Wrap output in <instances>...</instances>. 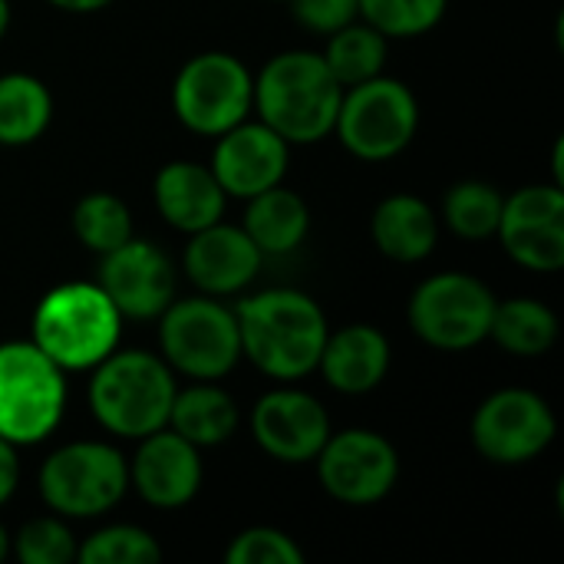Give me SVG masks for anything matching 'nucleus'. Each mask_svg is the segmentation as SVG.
<instances>
[{
    "instance_id": "1",
    "label": "nucleus",
    "mask_w": 564,
    "mask_h": 564,
    "mask_svg": "<svg viewBox=\"0 0 564 564\" xmlns=\"http://www.w3.org/2000/svg\"><path fill=\"white\" fill-rule=\"evenodd\" d=\"M235 317L241 354H248L261 373L274 380H301L317 370L327 340V317L314 297L291 288H274L248 297Z\"/></svg>"
},
{
    "instance_id": "2",
    "label": "nucleus",
    "mask_w": 564,
    "mask_h": 564,
    "mask_svg": "<svg viewBox=\"0 0 564 564\" xmlns=\"http://www.w3.org/2000/svg\"><path fill=\"white\" fill-rule=\"evenodd\" d=\"M344 86L321 53L288 50L264 63L254 79V106L261 122L284 142H317L334 132Z\"/></svg>"
},
{
    "instance_id": "3",
    "label": "nucleus",
    "mask_w": 564,
    "mask_h": 564,
    "mask_svg": "<svg viewBox=\"0 0 564 564\" xmlns=\"http://www.w3.org/2000/svg\"><path fill=\"white\" fill-rule=\"evenodd\" d=\"M93 370L89 406L99 426L126 440H142L169 426L175 377L162 357L145 350H112Z\"/></svg>"
},
{
    "instance_id": "4",
    "label": "nucleus",
    "mask_w": 564,
    "mask_h": 564,
    "mask_svg": "<svg viewBox=\"0 0 564 564\" xmlns=\"http://www.w3.org/2000/svg\"><path fill=\"white\" fill-rule=\"evenodd\" d=\"M122 334V314L99 284H59L33 314V344L59 370H89L106 360Z\"/></svg>"
},
{
    "instance_id": "5",
    "label": "nucleus",
    "mask_w": 564,
    "mask_h": 564,
    "mask_svg": "<svg viewBox=\"0 0 564 564\" xmlns=\"http://www.w3.org/2000/svg\"><path fill=\"white\" fill-rule=\"evenodd\" d=\"M66 370L33 340L0 344V436L13 446L46 440L66 410Z\"/></svg>"
},
{
    "instance_id": "6",
    "label": "nucleus",
    "mask_w": 564,
    "mask_h": 564,
    "mask_svg": "<svg viewBox=\"0 0 564 564\" xmlns=\"http://www.w3.org/2000/svg\"><path fill=\"white\" fill-rule=\"evenodd\" d=\"M420 126V106L406 83L390 76H373L344 89L334 132L344 149L367 162H383L400 155Z\"/></svg>"
},
{
    "instance_id": "7",
    "label": "nucleus",
    "mask_w": 564,
    "mask_h": 564,
    "mask_svg": "<svg viewBox=\"0 0 564 564\" xmlns=\"http://www.w3.org/2000/svg\"><path fill=\"white\" fill-rule=\"evenodd\" d=\"M159 344L165 364L195 380H218L231 373L241 357L238 317L212 297L169 304L162 311Z\"/></svg>"
},
{
    "instance_id": "8",
    "label": "nucleus",
    "mask_w": 564,
    "mask_h": 564,
    "mask_svg": "<svg viewBox=\"0 0 564 564\" xmlns=\"http://www.w3.org/2000/svg\"><path fill=\"white\" fill-rule=\"evenodd\" d=\"M129 489L126 459L106 443H69L46 456L40 469L43 502L66 519L109 512Z\"/></svg>"
},
{
    "instance_id": "9",
    "label": "nucleus",
    "mask_w": 564,
    "mask_h": 564,
    "mask_svg": "<svg viewBox=\"0 0 564 564\" xmlns=\"http://www.w3.org/2000/svg\"><path fill=\"white\" fill-rule=\"evenodd\" d=\"M172 106L182 126L198 135H221L245 122L254 106V76L231 53H198L192 56L172 86Z\"/></svg>"
},
{
    "instance_id": "10",
    "label": "nucleus",
    "mask_w": 564,
    "mask_h": 564,
    "mask_svg": "<svg viewBox=\"0 0 564 564\" xmlns=\"http://www.w3.org/2000/svg\"><path fill=\"white\" fill-rule=\"evenodd\" d=\"M496 297L463 271H446L423 281L410 301V324L416 337L440 350H469L489 337Z\"/></svg>"
},
{
    "instance_id": "11",
    "label": "nucleus",
    "mask_w": 564,
    "mask_h": 564,
    "mask_svg": "<svg viewBox=\"0 0 564 564\" xmlns=\"http://www.w3.org/2000/svg\"><path fill=\"white\" fill-rule=\"evenodd\" d=\"M555 413L532 390H499L473 416L479 456L499 466H519L542 456L555 440Z\"/></svg>"
},
{
    "instance_id": "12",
    "label": "nucleus",
    "mask_w": 564,
    "mask_h": 564,
    "mask_svg": "<svg viewBox=\"0 0 564 564\" xmlns=\"http://www.w3.org/2000/svg\"><path fill=\"white\" fill-rule=\"evenodd\" d=\"M314 463L321 486L347 506H373L387 499L400 476L393 443L370 430H347L327 436Z\"/></svg>"
},
{
    "instance_id": "13",
    "label": "nucleus",
    "mask_w": 564,
    "mask_h": 564,
    "mask_svg": "<svg viewBox=\"0 0 564 564\" xmlns=\"http://www.w3.org/2000/svg\"><path fill=\"white\" fill-rule=\"evenodd\" d=\"M512 261L529 271L564 268V192L562 185H525L502 202L496 228Z\"/></svg>"
},
{
    "instance_id": "14",
    "label": "nucleus",
    "mask_w": 564,
    "mask_h": 564,
    "mask_svg": "<svg viewBox=\"0 0 564 564\" xmlns=\"http://www.w3.org/2000/svg\"><path fill=\"white\" fill-rule=\"evenodd\" d=\"M99 288L116 304L122 317H159L172 304L175 274L169 258L149 241H122L119 248L102 254Z\"/></svg>"
},
{
    "instance_id": "15",
    "label": "nucleus",
    "mask_w": 564,
    "mask_h": 564,
    "mask_svg": "<svg viewBox=\"0 0 564 564\" xmlns=\"http://www.w3.org/2000/svg\"><path fill=\"white\" fill-rule=\"evenodd\" d=\"M251 430L271 459L311 463L330 436V416L304 390H271L258 400Z\"/></svg>"
},
{
    "instance_id": "16",
    "label": "nucleus",
    "mask_w": 564,
    "mask_h": 564,
    "mask_svg": "<svg viewBox=\"0 0 564 564\" xmlns=\"http://www.w3.org/2000/svg\"><path fill=\"white\" fill-rule=\"evenodd\" d=\"M212 172L225 195L251 198L271 185H281L288 172V142L264 122H238L218 135Z\"/></svg>"
},
{
    "instance_id": "17",
    "label": "nucleus",
    "mask_w": 564,
    "mask_h": 564,
    "mask_svg": "<svg viewBox=\"0 0 564 564\" xmlns=\"http://www.w3.org/2000/svg\"><path fill=\"white\" fill-rule=\"evenodd\" d=\"M129 482L155 509H178L192 502L202 486L198 446L175 430H155L142 436V446L129 466Z\"/></svg>"
},
{
    "instance_id": "18",
    "label": "nucleus",
    "mask_w": 564,
    "mask_h": 564,
    "mask_svg": "<svg viewBox=\"0 0 564 564\" xmlns=\"http://www.w3.org/2000/svg\"><path fill=\"white\" fill-rule=\"evenodd\" d=\"M261 261L264 254L248 238V231L221 221L192 231V241L185 248V274L205 294H235L248 288L258 278Z\"/></svg>"
},
{
    "instance_id": "19",
    "label": "nucleus",
    "mask_w": 564,
    "mask_h": 564,
    "mask_svg": "<svg viewBox=\"0 0 564 564\" xmlns=\"http://www.w3.org/2000/svg\"><path fill=\"white\" fill-rule=\"evenodd\" d=\"M159 215L178 231H202L225 215V188L198 162H169L155 175Z\"/></svg>"
},
{
    "instance_id": "20",
    "label": "nucleus",
    "mask_w": 564,
    "mask_h": 564,
    "mask_svg": "<svg viewBox=\"0 0 564 564\" xmlns=\"http://www.w3.org/2000/svg\"><path fill=\"white\" fill-rule=\"evenodd\" d=\"M324 380L340 393H370L383 383L390 370V344L370 324H354L327 334L321 360Z\"/></svg>"
},
{
    "instance_id": "21",
    "label": "nucleus",
    "mask_w": 564,
    "mask_h": 564,
    "mask_svg": "<svg viewBox=\"0 0 564 564\" xmlns=\"http://www.w3.org/2000/svg\"><path fill=\"white\" fill-rule=\"evenodd\" d=\"M377 248L393 261H423L440 238L433 208L416 195H390L377 205L370 221Z\"/></svg>"
},
{
    "instance_id": "22",
    "label": "nucleus",
    "mask_w": 564,
    "mask_h": 564,
    "mask_svg": "<svg viewBox=\"0 0 564 564\" xmlns=\"http://www.w3.org/2000/svg\"><path fill=\"white\" fill-rule=\"evenodd\" d=\"M241 228L248 231V238L258 245L261 254H288L307 238L311 212L301 195L281 185H271L248 198Z\"/></svg>"
},
{
    "instance_id": "23",
    "label": "nucleus",
    "mask_w": 564,
    "mask_h": 564,
    "mask_svg": "<svg viewBox=\"0 0 564 564\" xmlns=\"http://www.w3.org/2000/svg\"><path fill=\"white\" fill-rule=\"evenodd\" d=\"M169 423L178 436L195 446H218L235 436L238 430V406L235 400L212 383H198L188 390H175Z\"/></svg>"
},
{
    "instance_id": "24",
    "label": "nucleus",
    "mask_w": 564,
    "mask_h": 564,
    "mask_svg": "<svg viewBox=\"0 0 564 564\" xmlns=\"http://www.w3.org/2000/svg\"><path fill=\"white\" fill-rule=\"evenodd\" d=\"M53 116L50 89L30 73L0 76V145L36 142Z\"/></svg>"
},
{
    "instance_id": "25",
    "label": "nucleus",
    "mask_w": 564,
    "mask_h": 564,
    "mask_svg": "<svg viewBox=\"0 0 564 564\" xmlns=\"http://www.w3.org/2000/svg\"><path fill=\"white\" fill-rule=\"evenodd\" d=\"M489 337L516 357H542L558 340V317L532 297H516L496 304Z\"/></svg>"
},
{
    "instance_id": "26",
    "label": "nucleus",
    "mask_w": 564,
    "mask_h": 564,
    "mask_svg": "<svg viewBox=\"0 0 564 564\" xmlns=\"http://www.w3.org/2000/svg\"><path fill=\"white\" fill-rule=\"evenodd\" d=\"M324 63L330 66V73L337 76V83L357 86L364 79H373L383 73L387 63V36L380 30H373L370 23H347L340 30L330 33L327 53H321Z\"/></svg>"
},
{
    "instance_id": "27",
    "label": "nucleus",
    "mask_w": 564,
    "mask_h": 564,
    "mask_svg": "<svg viewBox=\"0 0 564 564\" xmlns=\"http://www.w3.org/2000/svg\"><path fill=\"white\" fill-rule=\"evenodd\" d=\"M73 231L89 251L106 254L132 238V215L122 198H116L109 192H93L76 202Z\"/></svg>"
},
{
    "instance_id": "28",
    "label": "nucleus",
    "mask_w": 564,
    "mask_h": 564,
    "mask_svg": "<svg viewBox=\"0 0 564 564\" xmlns=\"http://www.w3.org/2000/svg\"><path fill=\"white\" fill-rule=\"evenodd\" d=\"M502 202L506 198L499 195V188L486 182H459L449 188L443 215H446V225L459 238L479 241V238L496 235L499 218H502Z\"/></svg>"
},
{
    "instance_id": "29",
    "label": "nucleus",
    "mask_w": 564,
    "mask_h": 564,
    "mask_svg": "<svg viewBox=\"0 0 564 564\" xmlns=\"http://www.w3.org/2000/svg\"><path fill=\"white\" fill-rule=\"evenodd\" d=\"M449 0H357L364 20L383 36H420L433 30Z\"/></svg>"
},
{
    "instance_id": "30",
    "label": "nucleus",
    "mask_w": 564,
    "mask_h": 564,
    "mask_svg": "<svg viewBox=\"0 0 564 564\" xmlns=\"http://www.w3.org/2000/svg\"><path fill=\"white\" fill-rule=\"evenodd\" d=\"M162 558L159 542L135 525H109L76 549V562L83 564H149Z\"/></svg>"
},
{
    "instance_id": "31",
    "label": "nucleus",
    "mask_w": 564,
    "mask_h": 564,
    "mask_svg": "<svg viewBox=\"0 0 564 564\" xmlns=\"http://www.w3.org/2000/svg\"><path fill=\"white\" fill-rule=\"evenodd\" d=\"M17 558L23 564L76 562V539L59 519H33L17 535Z\"/></svg>"
},
{
    "instance_id": "32",
    "label": "nucleus",
    "mask_w": 564,
    "mask_h": 564,
    "mask_svg": "<svg viewBox=\"0 0 564 564\" xmlns=\"http://www.w3.org/2000/svg\"><path fill=\"white\" fill-rule=\"evenodd\" d=\"M231 564H301L304 562V552L294 545L291 535L278 532V529H248L241 532L228 555H225Z\"/></svg>"
},
{
    "instance_id": "33",
    "label": "nucleus",
    "mask_w": 564,
    "mask_h": 564,
    "mask_svg": "<svg viewBox=\"0 0 564 564\" xmlns=\"http://www.w3.org/2000/svg\"><path fill=\"white\" fill-rule=\"evenodd\" d=\"M294 7V17L314 30V33H334L340 26H347L360 10H357V0H291Z\"/></svg>"
},
{
    "instance_id": "34",
    "label": "nucleus",
    "mask_w": 564,
    "mask_h": 564,
    "mask_svg": "<svg viewBox=\"0 0 564 564\" xmlns=\"http://www.w3.org/2000/svg\"><path fill=\"white\" fill-rule=\"evenodd\" d=\"M17 482H20V459H17V446L7 443L0 436V506L17 492Z\"/></svg>"
},
{
    "instance_id": "35",
    "label": "nucleus",
    "mask_w": 564,
    "mask_h": 564,
    "mask_svg": "<svg viewBox=\"0 0 564 564\" xmlns=\"http://www.w3.org/2000/svg\"><path fill=\"white\" fill-rule=\"evenodd\" d=\"M50 3L59 7V10H69V13H93V10L109 7L112 0H50Z\"/></svg>"
},
{
    "instance_id": "36",
    "label": "nucleus",
    "mask_w": 564,
    "mask_h": 564,
    "mask_svg": "<svg viewBox=\"0 0 564 564\" xmlns=\"http://www.w3.org/2000/svg\"><path fill=\"white\" fill-rule=\"evenodd\" d=\"M7 26H10V3L0 0V36L7 33Z\"/></svg>"
},
{
    "instance_id": "37",
    "label": "nucleus",
    "mask_w": 564,
    "mask_h": 564,
    "mask_svg": "<svg viewBox=\"0 0 564 564\" xmlns=\"http://www.w3.org/2000/svg\"><path fill=\"white\" fill-rule=\"evenodd\" d=\"M7 552H10V542H7V532H3V525H0V562L7 558Z\"/></svg>"
}]
</instances>
